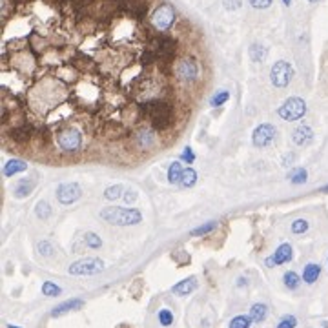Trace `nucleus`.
Segmentation results:
<instances>
[{"instance_id": "72a5a7b5", "label": "nucleus", "mask_w": 328, "mask_h": 328, "mask_svg": "<svg viewBox=\"0 0 328 328\" xmlns=\"http://www.w3.org/2000/svg\"><path fill=\"white\" fill-rule=\"evenodd\" d=\"M159 321H161L162 326H170V324L173 323V314H171L168 308H162L161 312H159Z\"/></svg>"}, {"instance_id": "ddd939ff", "label": "nucleus", "mask_w": 328, "mask_h": 328, "mask_svg": "<svg viewBox=\"0 0 328 328\" xmlns=\"http://www.w3.org/2000/svg\"><path fill=\"white\" fill-rule=\"evenodd\" d=\"M292 257H294V252H292V246L288 243L281 244L279 248H277L276 252H274V255L268 257L267 259V265L268 268H274V267H279V265H285V263H290Z\"/></svg>"}, {"instance_id": "2f4dec72", "label": "nucleus", "mask_w": 328, "mask_h": 328, "mask_svg": "<svg viewBox=\"0 0 328 328\" xmlns=\"http://www.w3.org/2000/svg\"><path fill=\"white\" fill-rule=\"evenodd\" d=\"M215 228H217V223H215V221H212V223L203 224V226H199V228L191 230V235H193V237H197V235H206V233H210L212 230H215Z\"/></svg>"}, {"instance_id": "b1692460", "label": "nucleus", "mask_w": 328, "mask_h": 328, "mask_svg": "<svg viewBox=\"0 0 328 328\" xmlns=\"http://www.w3.org/2000/svg\"><path fill=\"white\" fill-rule=\"evenodd\" d=\"M195 182H197V171H195L193 168H186V170L182 171L181 184L184 186V188H191Z\"/></svg>"}, {"instance_id": "c85d7f7f", "label": "nucleus", "mask_w": 328, "mask_h": 328, "mask_svg": "<svg viewBox=\"0 0 328 328\" xmlns=\"http://www.w3.org/2000/svg\"><path fill=\"white\" fill-rule=\"evenodd\" d=\"M306 170L304 168H295L294 171H292L290 175H288V179H290L294 184H303L304 181H306Z\"/></svg>"}, {"instance_id": "4468645a", "label": "nucleus", "mask_w": 328, "mask_h": 328, "mask_svg": "<svg viewBox=\"0 0 328 328\" xmlns=\"http://www.w3.org/2000/svg\"><path fill=\"white\" fill-rule=\"evenodd\" d=\"M155 144V135L150 129H139L137 134H134V146L137 150H150Z\"/></svg>"}, {"instance_id": "6e6552de", "label": "nucleus", "mask_w": 328, "mask_h": 328, "mask_svg": "<svg viewBox=\"0 0 328 328\" xmlns=\"http://www.w3.org/2000/svg\"><path fill=\"white\" fill-rule=\"evenodd\" d=\"M173 20H175V11L168 4L159 6L152 15V26L155 29H159V31H166L173 24Z\"/></svg>"}, {"instance_id": "423d86ee", "label": "nucleus", "mask_w": 328, "mask_h": 328, "mask_svg": "<svg viewBox=\"0 0 328 328\" xmlns=\"http://www.w3.org/2000/svg\"><path fill=\"white\" fill-rule=\"evenodd\" d=\"M104 270V263L97 259V257H90V259H81V261L73 263L70 267V274L72 276H95Z\"/></svg>"}, {"instance_id": "c9c22d12", "label": "nucleus", "mask_w": 328, "mask_h": 328, "mask_svg": "<svg viewBox=\"0 0 328 328\" xmlns=\"http://www.w3.org/2000/svg\"><path fill=\"white\" fill-rule=\"evenodd\" d=\"M297 326V319L294 315H285V317L281 319L277 328H295Z\"/></svg>"}, {"instance_id": "ea45409f", "label": "nucleus", "mask_w": 328, "mask_h": 328, "mask_svg": "<svg viewBox=\"0 0 328 328\" xmlns=\"http://www.w3.org/2000/svg\"><path fill=\"white\" fill-rule=\"evenodd\" d=\"M224 8L226 10H239L241 8V0H224Z\"/></svg>"}, {"instance_id": "4be33fe9", "label": "nucleus", "mask_w": 328, "mask_h": 328, "mask_svg": "<svg viewBox=\"0 0 328 328\" xmlns=\"http://www.w3.org/2000/svg\"><path fill=\"white\" fill-rule=\"evenodd\" d=\"M182 171H184V168H182L181 162H173V164H170V170H168V181H170L171 184L181 182Z\"/></svg>"}, {"instance_id": "58836bf2", "label": "nucleus", "mask_w": 328, "mask_h": 328, "mask_svg": "<svg viewBox=\"0 0 328 328\" xmlns=\"http://www.w3.org/2000/svg\"><path fill=\"white\" fill-rule=\"evenodd\" d=\"M250 4L255 10H265V8H268L272 4V0H250Z\"/></svg>"}, {"instance_id": "1a4fd4ad", "label": "nucleus", "mask_w": 328, "mask_h": 328, "mask_svg": "<svg viewBox=\"0 0 328 328\" xmlns=\"http://www.w3.org/2000/svg\"><path fill=\"white\" fill-rule=\"evenodd\" d=\"M82 190L77 182H64L57 188V199L60 205H73L75 201L81 199Z\"/></svg>"}, {"instance_id": "5701e85b", "label": "nucleus", "mask_w": 328, "mask_h": 328, "mask_svg": "<svg viewBox=\"0 0 328 328\" xmlns=\"http://www.w3.org/2000/svg\"><path fill=\"white\" fill-rule=\"evenodd\" d=\"M283 283H285V286L288 288V290H297L301 285V277L295 274V272H286L285 276H283Z\"/></svg>"}, {"instance_id": "9b49d317", "label": "nucleus", "mask_w": 328, "mask_h": 328, "mask_svg": "<svg viewBox=\"0 0 328 328\" xmlns=\"http://www.w3.org/2000/svg\"><path fill=\"white\" fill-rule=\"evenodd\" d=\"M277 135V129L272 126V124H261V126H257L255 132L252 135V141H253V146L257 148H265L276 139Z\"/></svg>"}, {"instance_id": "bb28decb", "label": "nucleus", "mask_w": 328, "mask_h": 328, "mask_svg": "<svg viewBox=\"0 0 328 328\" xmlns=\"http://www.w3.org/2000/svg\"><path fill=\"white\" fill-rule=\"evenodd\" d=\"M35 214H37L38 219L46 221V219L51 215V206H49V203H46V201H40V203L37 205V208H35Z\"/></svg>"}, {"instance_id": "0eeeda50", "label": "nucleus", "mask_w": 328, "mask_h": 328, "mask_svg": "<svg viewBox=\"0 0 328 328\" xmlns=\"http://www.w3.org/2000/svg\"><path fill=\"white\" fill-rule=\"evenodd\" d=\"M292 77H294V70H292L290 64L285 60L276 62L270 72L272 84L276 86V88H285V86H288L292 81Z\"/></svg>"}, {"instance_id": "20e7f679", "label": "nucleus", "mask_w": 328, "mask_h": 328, "mask_svg": "<svg viewBox=\"0 0 328 328\" xmlns=\"http://www.w3.org/2000/svg\"><path fill=\"white\" fill-rule=\"evenodd\" d=\"M57 144L64 152H77L82 146V135L72 126H66L57 134Z\"/></svg>"}, {"instance_id": "7ed1b4c3", "label": "nucleus", "mask_w": 328, "mask_h": 328, "mask_svg": "<svg viewBox=\"0 0 328 328\" xmlns=\"http://www.w3.org/2000/svg\"><path fill=\"white\" fill-rule=\"evenodd\" d=\"M148 49H152L157 62H164V64H170L173 58H175L177 53V40L173 37H168V35H159V37H153Z\"/></svg>"}, {"instance_id": "f257e3e1", "label": "nucleus", "mask_w": 328, "mask_h": 328, "mask_svg": "<svg viewBox=\"0 0 328 328\" xmlns=\"http://www.w3.org/2000/svg\"><path fill=\"white\" fill-rule=\"evenodd\" d=\"M143 111L146 119L150 120L152 129L155 132H166L171 124L175 122V109L171 104H168L166 100L150 99L143 106Z\"/></svg>"}, {"instance_id": "f704fd0d", "label": "nucleus", "mask_w": 328, "mask_h": 328, "mask_svg": "<svg viewBox=\"0 0 328 328\" xmlns=\"http://www.w3.org/2000/svg\"><path fill=\"white\" fill-rule=\"evenodd\" d=\"M308 230V221H304V219H297L292 223V232L294 233H304Z\"/></svg>"}, {"instance_id": "9d476101", "label": "nucleus", "mask_w": 328, "mask_h": 328, "mask_svg": "<svg viewBox=\"0 0 328 328\" xmlns=\"http://www.w3.org/2000/svg\"><path fill=\"white\" fill-rule=\"evenodd\" d=\"M8 135L11 137V141L17 144H28L31 139L35 137V128L31 122H22L15 124L13 128L8 132Z\"/></svg>"}, {"instance_id": "dca6fc26", "label": "nucleus", "mask_w": 328, "mask_h": 328, "mask_svg": "<svg viewBox=\"0 0 328 328\" xmlns=\"http://www.w3.org/2000/svg\"><path fill=\"white\" fill-rule=\"evenodd\" d=\"M312 139H314V132H312V128H308V126H299V128L294 132V135H292V141H294L297 146H306V144L312 143Z\"/></svg>"}, {"instance_id": "f03ea898", "label": "nucleus", "mask_w": 328, "mask_h": 328, "mask_svg": "<svg viewBox=\"0 0 328 328\" xmlns=\"http://www.w3.org/2000/svg\"><path fill=\"white\" fill-rule=\"evenodd\" d=\"M100 217L104 219L106 223L115 224V226H129V224H137L143 221V214L139 210L132 208H115L109 206L100 212Z\"/></svg>"}, {"instance_id": "39448f33", "label": "nucleus", "mask_w": 328, "mask_h": 328, "mask_svg": "<svg viewBox=\"0 0 328 328\" xmlns=\"http://www.w3.org/2000/svg\"><path fill=\"white\" fill-rule=\"evenodd\" d=\"M304 113H306V104H304V100L299 99V97H292V99H288L279 108V117L288 120V122L301 119Z\"/></svg>"}, {"instance_id": "79ce46f5", "label": "nucleus", "mask_w": 328, "mask_h": 328, "mask_svg": "<svg viewBox=\"0 0 328 328\" xmlns=\"http://www.w3.org/2000/svg\"><path fill=\"white\" fill-rule=\"evenodd\" d=\"M321 191H324V193H326V191H328V184H326V186H323V190H321Z\"/></svg>"}, {"instance_id": "2eb2a0df", "label": "nucleus", "mask_w": 328, "mask_h": 328, "mask_svg": "<svg viewBox=\"0 0 328 328\" xmlns=\"http://www.w3.org/2000/svg\"><path fill=\"white\" fill-rule=\"evenodd\" d=\"M84 306V301L82 299H70V301H64L62 304H58V306H55V308L51 310V315L53 317H58V315H64L68 314V312H73V310H79Z\"/></svg>"}, {"instance_id": "f3484780", "label": "nucleus", "mask_w": 328, "mask_h": 328, "mask_svg": "<svg viewBox=\"0 0 328 328\" xmlns=\"http://www.w3.org/2000/svg\"><path fill=\"white\" fill-rule=\"evenodd\" d=\"M195 288H197V279H195V277H188V279L177 283V285L171 288V292L177 295H190Z\"/></svg>"}, {"instance_id": "4c0bfd02", "label": "nucleus", "mask_w": 328, "mask_h": 328, "mask_svg": "<svg viewBox=\"0 0 328 328\" xmlns=\"http://www.w3.org/2000/svg\"><path fill=\"white\" fill-rule=\"evenodd\" d=\"M181 159H182L184 162H188V164H191V162L195 161V153L191 152V148H184V152H182Z\"/></svg>"}, {"instance_id": "a18cd8bd", "label": "nucleus", "mask_w": 328, "mask_h": 328, "mask_svg": "<svg viewBox=\"0 0 328 328\" xmlns=\"http://www.w3.org/2000/svg\"><path fill=\"white\" fill-rule=\"evenodd\" d=\"M310 2H317V0H310Z\"/></svg>"}, {"instance_id": "c756f323", "label": "nucleus", "mask_w": 328, "mask_h": 328, "mask_svg": "<svg viewBox=\"0 0 328 328\" xmlns=\"http://www.w3.org/2000/svg\"><path fill=\"white\" fill-rule=\"evenodd\" d=\"M60 286H57L55 283H51V281H46L42 285V294L44 295H49V297H57V295H60Z\"/></svg>"}, {"instance_id": "a211bd4d", "label": "nucleus", "mask_w": 328, "mask_h": 328, "mask_svg": "<svg viewBox=\"0 0 328 328\" xmlns=\"http://www.w3.org/2000/svg\"><path fill=\"white\" fill-rule=\"evenodd\" d=\"M319 276H321V267L319 265H315V263H310V265H306L303 270V281L306 283V285H314L315 281L319 279Z\"/></svg>"}, {"instance_id": "7c9ffc66", "label": "nucleus", "mask_w": 328, "mask_h": 328, "mask_svg": "<svg viewBox=\"0 0 328 328\" xmlns=\"http://www.w3.org/2000/svg\"><path fill=\"white\" fill-rule=\"evenodd\" d=\"M84 243L88 244L90 248H100L102 246V241H100V237L97 235V233L93 232H88L84 235Z\"/></svg>"}, {"instance_id": "f8f14e48", "label": "nucleus", "mask_w": 328, "mask_h": 328, "mask_svg": "<svg viewBox=\"0 0 328 328\" xmlns=\"http://www.w3.org/2000/svg\"><path fill=\"white\" fill-rule=\"evenodd\" d=\"M177 79L182 82H193L199 75V68L195 64L193 58H182L179 64H177Z\"/></svg>"}, {"instance_id": "aec40b11", "label": "nucleus", "mask_w": 328, "mask_h": 328, "mask_svg": "<svg viewBox=\"0 0 328 328\" xmlns=\"http://www.w3.org/2000/svg\"><path fill=\"white\" fill-rule=\"evenodd\" d=\"M268 315V306L263 303H255L250 308V319H252L253 323H261V321H265Z\"/></svg>"}, {"instance_id": "412c9836", "label": "nucleus", "mask_w": 328, "mask_h": 328, "mask_svg": "<svg viewBox=\"0 0 328 328\" xmlns=\"http://www.w3.org/2000/svg\"><path fill=\"white\" fill-rule=\"evenodd\" d=\"M33 188H35L33 181H29V179H20V181L17 182V188H15V195H17L19 199H24V197H28V195L31 193Z\"/></svg>"}, {"instance_id": "6ab92c4d", "label": "nucleus", "mask_w": 328, "mask_h": 328, "mask_svg": "<svg viewBox=\"0 0 328 328\" xmlns=\"http://www.w3.org/2000/svg\"><path fill=\"white\" fill-rule=\"evenodd\" d=\"M28 170V164H26L24 161H10L4 164V175L6 177H13L17 175V173H20V171H26Z\"/></svg>"}, {"instance_id": "a19ab883", "label": "nucleus", "mask_w": 328, "mask_h": 328, "mask_svg": "<svg viewBox=\"0 0 328 328\" xmlns=\"http://www.w3.org/2000/svg\"><path fill=\"white\" fill-rule=\"evenodd\" d=\"M135 199H137V193H135L134 190L126 191V195H124V201H126V203H134Z\"/></svg>"}, {"instance_id": "37998d69", "label": "nucleus", "mask_w": 328, "mask_h": 328, "mask_svg": "<svg viewBox=\"0 0 328 328\" xmlns=\"http://www.w3.org/2000/svg\"><path fill=\"white\" fill-rule=\"evenodd\" d=\"M8 328H20V326H15V324H8Z\"/></svg>"}, {"instance_id": "393cba45", "label": "nucleus", "mask_w": 328, "mask_h": 328, "mask_svg": "<svg viewBox=\"0 0 328 328\" xmlns=\"http://www.w3.org/2000/svg\"><path fill=\"white\" fill-rule=\"evenodd\" d=\"M250 58L253 62H263L267 58V48L261 46V44H253L252 48H250Z\"/></svg>"}, {"instance_id": "c03bdc74", "label": "nucleus", "mask_w": 328, "mask_h": 328, "mask_svg": "<svg viewBox=\"0 0 328 328\" xmlns=\"http://www.w3.org/2000/svg\"><path fill=\"white\" fill-rule=\"evenodd\" d=\"M283 2H285V4L288 6V4H290V2H292V0H283Z\"/></svg>"}, {"instance_id": "cd10ccee", "label": "nucleus", "mask_w": 328, "mask_h": 328, "mask_svg": "<svg viewBox=\"0 0 328 328\" xmlns=\"http://www.w3.org/2000/svg\"><path fill=\"white\" fill-rule=\"evenodd\" d=\"M122 191H124V188H122V186H120V184L109 186L108 190L104 191V199H108V201L119 199V197H122Z\"/></svg>"}, {"instance_id": "a878e982", "label": "nucleus", "mask_w": 328, "mask_h": 328, "mask_svg": "<svg viewBox=\"0 0 328 328\" xmlns=\"http://www.w3.org/2000/svg\"><path fill=\"white\" fill-rule=\"evenodd\" d=\"M253 321L250 319V315H237L230 321V328H250Z\"/></svg>"}, {"instance_id": "473e14b6", "label": "nucleus", "mask_w": 328, "mask_h": 328, "mask_svg": "<svg viewBox=\"0 0 328 328\" xmlns=\"http://www.w3.org/2000/svg\"><path fill=\"white\" fill-rule=\"evenodd\" d=\"M228 99H230V93H228V91H219L217 95H215L214 99L210 100V104L214 106V108H219V106H223Z\"/></svg>"}, {"instance_id": "e433bc0d", "label": "nucleus", "mask_w": 328, "mask_h": 328, "mask_svg": "<svg viewBox=\"0 0 328 328\" xmlns=\"http://www.w3.org/2000/svg\"><path fill=\"white\" fill-rule=\"evenodd\" d=\"M38 252L46 257H51L53 252H55V248H53V244L49 241H42V243H38Z\"/></svg>"}]
</instances>
